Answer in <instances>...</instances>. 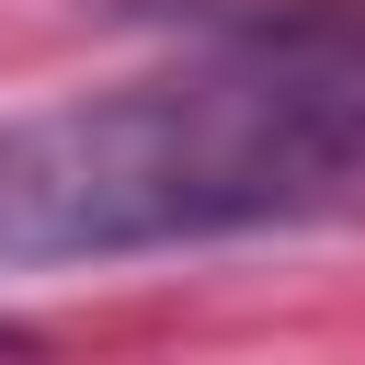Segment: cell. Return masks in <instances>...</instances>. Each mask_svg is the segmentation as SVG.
I'll return each instance as SVG.
<instances>
[{
    "label": "cell",
    "instance_id": "obj_1",
    "mask_svg": "<svg viewBox=\"0 0 365 365\" xmlns=\"http://www.w3.org/2000/svg\"><path fill=\"white\" fill-rule=\"evenodd\" d=\"M148 80L0 114V274L319 217L365 182V0H194Z\"/></svg>",
    "mask_w": 365,
    "mask_h": 365
}]
</instances>
